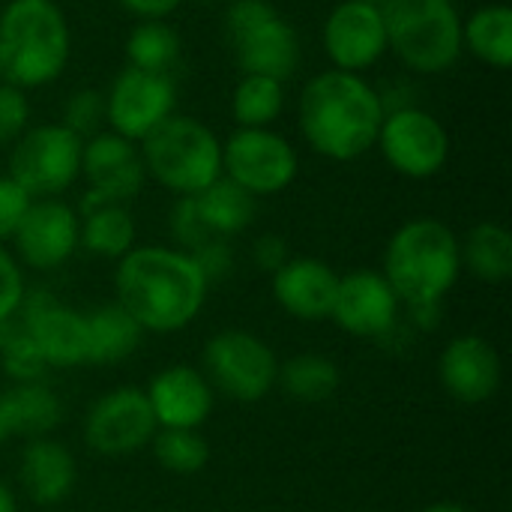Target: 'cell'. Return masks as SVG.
<instances>
[{
  "mask_svg": "<svg viewBox=\"0 0 512 512\" xmlns=\"http://www.w3.org/2000/svg\"><path fill=\"white\" fill-rule=\"evenodd\" d=\"M207 291L201 267L177 246H135L117 261V303L144 333L186 330L201 315Z\"/></svg>",
  "mask_w": 512,
  "mask_h": 512,
  "instance_id": "6da1fadb",
  "label": "cell"
},
{
  "mask_svg": "<svg viewBox=\"0 0 512 512\" xmlns=\"http://www.w3.org/2000/svg\"><path fill=\"white\" fill-rule=\"evenodd\" d=\"M297 114L300 132L315 153L333 162H354L375 147L387 108L363 75L327 69L306 81Z\"/></svg>",
  "mask_w": 512,
  "mask_h": 512,
  "instance_id": "7a4b0ae2",
  "label": "cell"
},
{
  "mask_svg": "<svg viewBox=\"0 0 512 512\" xmlns=\"http://www.w3.org/2000/svg\"><path fill=\"white\" fill-rule=\"evenodd\" d=\"M384 279L402 306L441 303L462 276L456 231L432 216L405 222L384 249Z\"/></svg>",
  "mask_w": 512,
  "mask_h": 512,
  "instance_id": "3957f363",
  "label": "cell"
},
{
  "mask_svg": "<svg viewBox=\"0 0 512 512\" xmlns=\"http://www.w3.org/2000/svg\"><path fill=\"white\" fill-rule=\"evenodd\" d=\"M69 45V24L54 0H9L0 12V81L21 90L57 81Z\"/></svg>",
  "mask_w": 512,
  "mask_h": 512,
  "instance_id": "277c9868",
  "label": "cell"
},
{
  "mask_svg": "<svg viewBox=\"0 0 512 512\" xmlns=\"http://www.w3.org/2000/svg\"><path fill=\"white\" fill-rule=\"evenodd\" d=\"M147 177L177 198H192L222 177V141L195 117L171 114L141 141Z\"/></svg>",
  "mask_w": 512,
  "mask_h": 512,
  "instance_id": "5b68a950",
  "label": "cell"
},
{
  "mask_svg": "<svg viewBox=\"0 0 512 512\" xmlns=\"http://www.w3.org/2000/svg\"><path fill=\"white\" fill-rule=\"evenodd\" d=\"M387 45L420 75H438L462 57V15L453 0H390L381 6Z\"/></svg>",
  "mask_w": 512,
  "mask_h": 512,
  "instance_id": "8992f818",
  "label": "cell"
},
{
  "mask_svg": "<svg viewBox=\"0 0 512 512\" xmlns=\"http://www.w3.org/2000/svg\"><path fill=\"white\" fill-rule=\"evenodd\" d=\"M225 36L243 75L288 81L300 63L294 27L267 0H231L225 9Z\"/></svg>",
  "mask_w": 512,
  "mask_h": 512,
  "instance_id": "52a82bcc",
  "label": "cell"
},
{
  "mask_svg": "<svg viewBox=\"0 0 512 512\" xmlns=\"http://www.w3.org/2000/svg\"><path fill=\"white\" fill-rule=\"evenodd\" d=\"M78 138L63 123H42L27 129L9 153V177L33 198H60L81 177Z\"/></svg>",
  "mask_w": 512,
  "mask_h": 512,
  "instance_id": "ba28073f",
  "label": "cell"
},
{
  "mask_svg": "<svg viewBox=\"0 0 512 512\" xmlns=\"http://www.w3.org/2000/svg\"><path fill=\"white\" fill-rule=\"evenodd\" d=\"M204 378L213 393L252 405L273 393L279 360L261 336L249 330H222L204 345Z\"/></svg>",
  "mask_w": 512,
  "mask_h": 512,
  "instance_id": "9c48e42d",
  "label": "cell"
},
{
  "mask_svg": "<svg viewBox=\"0 0 512 512\" xmlns=\"http://www.w3.org/2000/svg\"><path fill=\"white\" fill-rule=\"evenodd\" d=\"M297 171V150L273 129H237L222 144V177L252 198L285 192L297 180Z\"/></svg>",
  "mask_w": 512,
  "mask_h": 512,
  "instance_id": "30bf717a",
  "label": "cell"
},
{
  "mask_svg": "<svg viewBox=\"0 0 512 512\" xmlns=\"http://www.w3.org/2000/svg\"><path fill=\"white\" fill-rule=\"evenodd\" d=\"M375 147L384 162L411 180L435 177L450 159V135L441 120L417 105L387 111L378 129Z\"/></svg>",
  "mask_w": 512,
  "mask_h": 512,
  "instance_id": "8fae6325",
  "label": "cell"
},
{
  "mask_svg": "<svg viewBox=\"0 0 512 512\" xmlns=\"http://www.w3.org/2000/svg\"><path fill=\"white\" fill-rule=\"evenodd\" d=\"M159 432L150 411L147 393L141 387L123 384L102 393L84 417V441L93 453L120 459L150 447Z\"/></svg>",
  "mask_w": 512,
  "mask_h": 512,
  "instance_id": "7c38bea8",
  "label": "cell"
},
{
  "mask_svg": "<svg viewBox=\"0 0 512 512\" xmlns=\"http://www.w3.org/2000/svg\"><path fill=\"white\" fill-rule=\"evenodd\" d=\"M174 105L177 90L171 75L126 66L105 93V120L114 135L141 144L159 123L174 114Z\"/></svg>",
  "mask_w": 512,
  "mask_h": 512,
  "instance_id": "4fadbf2b",
  "label": "cell"
},
{
  "mask_svg": "<svg viewBox=\"0 0 512 512\" xmlns=\"http://www.w3.org/2000/svg\"><path fill=\"white\" fill-rule=\"evenodd\" d=\"M12 243L18 255L15 261H21L24 267L36 273L60 270L81 246V219L60 198L30 201L12 234Z\"/></svg>",
  "mask_w": 512,
  "mask_h": 512,
  "instance_id": "5bb4252c",
  "label": "cell"
},
{
  "mask_svg": "<svg viewBox=\"0 0 512 512\" xmlns=\"http://www.w3.org/2000/svg\"><path fill=\"white\" fill-rule=\"evenodd\" d=\"M48 369H72L87 363V321L81 312L57 303L48 291H24L15 312Z\"/></svg>",
  "mask_w": 512,
  "mask_h": 512,
  "instance_id": "9a60e30c",
  "label": "cell"
},
{
  "mask_svg": "<svg viewBox=\"0 0 512 512\" xmlns=\"http://www.w3.org/2000/svg\"><path fill=\"white\" fill-rule=\"evenodd\" d=\"M402 300L381 270H351L339 276L333 300V324L357 339H384L396 330Z\"/></svg>",
  "mask_w": 512,
  "mask_h": 512,
  "instance_id": "2e32d148",
  "label": "cell"
},
{
  "mask_svg": "<svg viewBox=\"0 0 512 512\" xmlns=\"http://www.w3.org/2000/svg\"><path fill=\"white\" fill-rule=\"evenodd\" d=\"M324 51L333 69L342 72H363L375 66L387 51V24L381 6H369L360 0H342L330 9L321 27Z\"/></svg>",
  "mask_w": 512,
  "mask_h": 512,
  "instance_id": "e0dca14e",
  "label": "cell"
},
{
  "mask_svg": "<svg viewBox=\"0 0 512 512\" xmlns=\"http://www.w3.org/2000/svg\"><path fill=\"white\" fill-rule=\"evenodd\" d=\"M81 174L87 180L84 201L129 204L147 180L141 153L132 141L108 132H96L81 147Z\"/></svg>",
  "mask_w": 512,
  "mask_h": 512,
  "instance_id": "ac0fdd59",
  "label": "cell"
},
{
  "mask_svg": "<svg viewBox=\"0 0 512 512\" xmlns=\"http://www.w3.org/2000/svg\"><path fill=\"white\" fill-rule=\"evenodd\" d=\"M438 378L450 399L462 405H483L498 396L504 381V363L498 348L477 333L450 339L438 360Z\"/></svg>",
  "mask_w": 512,
  "mask_h": 512,
  "instance_id": "d6986e66",
  "label": "cell"
},
{
  "mask_svg": "<svg viewBox=\"0 0 512 512\" xmlns=\"http://www.w3.org/2000/svg\"><path fill=\"white\" fill-rule=\"evenodd\" d=\"M144 393L159 429H201L210 420L216 402L204 372L189 363L165 366L150 378Z\"/></svg>",
  "mask_w": 512,
  "mask_h": 512,
  "instance_id": "ffe728a7",
  "label": "cell"
},
{
  "mask_svg": "<svg viewBox=\"0 0 512 512\" xmlns=\"http://www.w3.org/2000/svg\"><path fill=\"white\" fill-rule=\"evenodd\" d=\"M336 288L339 273L321 258H288L273 273V297L297 321L330 318Z\"/></svg>",
  "mask_w": 512,
  "mask_h": 512,
  "instance_id": "44dd1931",
  "label": "cell"
},
{
  "mask_svg": "<svg viewBox=\"0 0 512 512\" xmlns=\"http://www.w3.org/2000/svg\"><path fill=\"white\" fill-rule=\"evenodd\" d=\"M18 483L24 489V495L39 504V507H54L60 501H66L78 483V465L75 456L48 438H33L24 444L21 459H18Z\"/></svg>",
  "mask_w": 512,
  "mask_h": 512,
  "instance_id": "7402d4cb",
  "label": "cell"
},
{
  "mask_svg": "<svg viewBox=\"0 0 512 512\" xmlns=\"http://www.w3.org/2000/svg\"><path fill=\"white\" fill-rule=\"evenodd\" d=\"M0 417L6 423L9 438H48L60 420L63 405L57 393L42 381H18L0 393Z\"/></svg>",
  "mask_w": 512,
  "mask_h": 512,
  "instance_id": "603a6c76",
  "label": "cell"
},
{
  "mask_svg": "<svg viewBox=\"0 0 512 512\" xmlns=\"http://www.w3.org/2000/svg\"><path fill=\"white\" fill-rule=\"evenodd\" d=\"M81 249L96 258L120 261L135 249V219L126 204L81 201Z\"/></svg>",
  "mask_w": 512,
  "mask_h": 512,
  "instance_id": "cb8c5ba5",
  "label": "cell"
},
{
  "mask_svg": "<svg viewBox=\"0 0 512 512\" xmlns=\"http://www.w3.org/2000/svg\"><path fill=\"white\" fill-rule=\"evenodd\" d=\"M84 321H87V363L93 366L123 363L138 351L144 339V330L120 303L99 306L87 312Z\"/></svg>",
  "mask_w": 512,
  "mask_h": 512,
  "instance_id": "d4e9b609",
  "label": "cell"
},
{
  "mask_svg": "<svg viewBox=\"0 0 512 512\" xmlns=\"http://www.w3.org/2000/svg\"><path fill=\"white\" fill-rule=\"evenodd\" d=\"M462 270H468L477 282L501 285L512 276V234L498 222L474 225L465 240H459Z\"/></svg>",
  "mask_w": 512,
  "mask_h": 512,
  "instance_id": "484cf974",
  "label": "cell"
},
{
  "mask_svg": "<svg viewBox=\"0 0 512 512\" xmlns=\"http://www.w3.org/2000/svg\"><path fill=\"white\" fill-rule=\"evenodd\" d=\"M192 198H195V210L210 237H222V240L237 237L255 219V198L249 192H243L237 183H231L228 177L213 180L204 192H198Z\"/></svg>",
  "mask_w": 512,
  "mask_h": 512,
  "instance_id": "4316f807",
  "label": "cell"
},
{
  "mask_svg": "<svg viewBox=\"0 0 512 512\" xmlns=\"http://www.w3.org/2000/svg\"><path fill=\"white\" fill-rule=\"evenodd\" d=\"M462 48L492 69L512 63V9L507 3H489L462 21Z\"/></svg>",
  "mask_w": 512,
  "mask_h": 512,
  "instance_id": "83f0119b",
  "label": "cell"
},
{
  "mask_svg": "<svg viewBox=\"0 0 512 512\" xmlns=\"http://www.w3.org/2000/svg\"><path fill=\"white\" fill-rule=\"evenodd\" d=\"M276 384L294 402L321 405V402H330L336 396V390L342 384V372L324 354H297V357L279 363Z\"/></svg>",
  "mask_w": 512,
  "mask_h": 512,
  "instance_id": "f1b7e54d",
  "label": "cell"
},
{
  "mask_svg": "<svg viewBox=\"0 0 512 512\" xmlns=\"http://www.w3.org/2000/svg\"><path fill=\"white\" fill-rule=\"evenodd\" d=\"M183 51L180 33L165 21H141L126 36V60L132 69L171 75Z\"/></svg>",
  "mask_w": 512,
  "mask_h": 512,
  "instance_id": "f546056e",
  "label": "cell"
},
{
  "mask_svg": "<svg viewBox=\"0 0 512 512\" xmlns=\"http://www.w3.org/2000/svg\"><path fill=\"white\" fill-rule=\"evenodd\" d=\"M285 108V87L267 75H243L231 96V114L240 129H270Z\"/></svg>",
  "mask_w": 512,
  "mask_h": 512,
  "instance_id": "4dcf8cb0",
  "label": "cell"
},
{
  "mask_svg": "<svg viewBox=\"0 0 512 512\" xmlns=\"http://www.w3.org/2000/svg\"><path fill=\"white\" fill-rule=\"evenodd\" d=\"M150 447L156 462L177 477L201 474L210 462V444L198 429H159Z\"/></svg>",
  "mask_w": 512,
  "mask_h": 512,
  "instance_id": "1f68e13d",
  "label": "cell"
},
{
  "mask_svg": "<svg viewBox=\"0 0 512 512\" xmlns=\"http://www.w3.org/2000/svg\"><path fill=\"white\" fill-rule=\"evenodd\" d=\"M0 366L12 378V384H18V381H42V375L48 369L42 354L36 351L33 339L18 324V318H9V321L0 324Z\"/></svg>",
  "mask_w": 512,
  "mask_h": 512,
  "instance_id": "d6a6232c",
  "label": "cell"
},
{
  "mask_svg": "<svg viewBox=\"0 0 512 512\" xmlns=\"http://www.w3.org/2000/svg\"><path fill=\"white\" fill-rule=\"evenodd\" d=\"M102 120H105V96H102V90L84 87V90H75L69 96V102L63 108V126L72 129L78 138L96 135Z\"/></svg>",
  "mask_w": 512,
  "mask_h": 512,
  "instance_id": "836d02e7",
  "label": "cell"
},
{
  "mask_svg": "<svg viewBox=\"0 0 512 512\" xmlns=\"http://www.w3.org/2000/svg\"><path fill=\"white\" fill-rule=\"evenodd\" d=\"M30 99L21 87L0 81V147L15 144L30 126Z\"/></svg>",
  "mask_w": 512,
  "mask_h": 512,
  "instance_id": "e575fe53",
  "label": "cell"
},
{
  "mask_svg": "<svg viewBox=\"0 0 512 512\" xmlns=\"http://www.w3.org/2000/svg\"><path fill=\"white\" fill-rule=\"evenodd\" d=\"M168 222H171V237L177 240V249H183V252H192V249H198L201 243L213 240V237L207 234V228H204L198 210H195V198H180V201L171 207V219H168Z\"/></svg>",
  "mask_w": 512,
  "mask_h": 512,
  "instance_id": "d590c367",
  "label": "cell"
},
{
  "mask_svg": "<svg viewBox=\"0 0 512 512\" xmlns=\"http://www.w3.org/2000/svg\"><path fill=\"white\" fill-rule=\"evenodd\" d=\"M24 273L21 264L15 261V255L0 243V324L15 318L21 300H24Z\"/></svg>",
  "mask_w": 512,
  "mask_h": 512,
  "instance_id": "8d00e7d4",
  "label": "cell"
},
{
  "mask_svg": "<svg viewBox=\"0 0 512 512\" xmlns=\"http://www.w3.org/2000/svg\"><path fill=\"white\" fill-rule=\"evenodd\" d=\"M189 255L195 258V264L201 267V273H204V279L210 285H216V282H222V279H228L234 273V252H231L228 240H222V237H213V240L201 243Z\"/></svg>",
  "mask_w": 512,
  "mask_h": 512,
  "instance_id": "74e56055",
  "label": "cell"
},
{
  "mask_svg": "<svg viewBox=\"0 0 512 512\" xmlns=\"http://www.w3.org/2000/svg\"><path fill=\"white\" fill-rule=\"evenodd\" d=\"M30 201H33V198H30L9 174L0 177V243H3V240H12V234H15L21 216L27 213Z\"/></svg>",
  "mask_w": 512,
  "mask_h": 512,
  "instance_id": "f35d334b",
  "label": "cell"
},
{
  "mask_svg": "<svg viewBox=\"0 0 512 512\" xmlns=\"http://www.w3.org/2000/svg\"><path fill=\"white\" fill-rule=\"evenodd\" d=\"M252 258H255V264H258L264 273L273 276V273L291 258V252H288L285 237H279V234H261V237L255 240V246H252Z\"/></svg>",
  "mask_w": 512,
  "mask_h": 512,
  "instance_id": "ab89813d",
  "label": "cell"
},
{
  "mask_svg": "<svg viewBox=\"0 0 512 512\" xmlns=\"http://www.w3.org/2000/svg\"><path fill=\"white\" fill-rule=\"evenodd\" d=\"M117 3L141 21H165L171 12H177L183 0H117Z\"/></svg>",
  "mask_w": 512,
  "mask_h": 512,
  "instance_id": "60d3db41",
  "label": "cell"
},
{
  "mask_svg": "<svg viewBox=\"0 0 512 512\" xmlns=\"http://www.w3.org/2000/svg\"><path fill=\"white\" fill-rule=\"evenodd\" d=\"M0 512H18V498L3 477H0Z\"/></svg>",
  "mask_w": 512,
  "mask_h": 512,
  "instance_id": "b9f144b4",
  "label": "cell"
},
{
  "mask_svg": "<svg viewBox=\"0 0 512 512\" xmlns=\"http://www.w3.org/2000/svg\"><path fill=\"white\" fill-rule=\"evenodd\" d=\"M420 512H471V510H468V507H462V504H453V501H438V504L423 507Z\"/></svg>",
  "mask_w": 512,
  "mask_h": 512,
  "instance_id": "7bdbcfd3",
  "label": "cell"
},
{
  "mask_svg": "<svg viewBox=\"0 0 512 512\" xmlns=\"http://www.w3.org/2000/svg\"><path fill=\"white\" fill-rule=\"evenodd\" d=\"M9 441V432H6V423H3V417H0V447Z\"/></svg>",
  "mask_w": 512,
  "mask_h": 512,
  "instance_id": "ee69618b",
  "label": "cell"
},
{
  "mask_svg": "<svg viewBox=\"0 0 512 512\" xmlns=\"http://www.w3.org/2000/svg\"><path fill=\"white\" fill-rule=\"evenodd\" d=\"M360 3H369V6H387L390 0H360Z\"/></svg>",
  "mask_w": 512,
  "mask_h": 512,
  "instance_id": "f6af8a7d",
  "label": "cell"
},
{
  "mask_svg": "<svg viewBox=\"0 0 512 512\" xmlns=\"http://www.w3.org/2000/svg\"><path fill=\"white\" fill-rule=\"evenodd\" d=\"M195 3H201V6H213V3H225V0H195Z\"/></svg>",
  "mask_w": 512,
  "mask_h": 512,
  "instance_id": "bcb514c9",
  "label": "cell"
}]
</instances>
